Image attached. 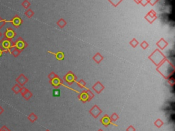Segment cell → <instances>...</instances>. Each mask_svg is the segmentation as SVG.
<instances>
[{"label":"cell","instance_id":"obj_8","mask_svg":"<svg viewBox=\"0 0 175 131\" xmlns=\"http://www.w3.org/2000/svg\"><path fill=\"white\" fill-rule=\"evenodd\" d=\"M9 53H10V54H12L14 57H17V56L20 54L21 51L19 50H18L16 48H15V47L13 46V47L10 48V50H9Z\"/></svg>","mask_w":175,"mask_h":131},{"label":"cell","instance_id":"obj_4","mask_svg":"<svg viewBox=\"0 0 175 131\" xmlns=\"http://www.w3.org/2000/svg\"><path fill=\"white\" fill-rule=\"evenodd\" d=\"M8 22L11 23L15 28H17L22 24V23H23V20H22L18 15H15V16H14L12 19L10 20V21H8Z\"/></svg>","mask_w":175,"mask_h":131},{"label":"cell","instance_id":"obj_21","mask_svg":"<svg viewBox=\"0 0 175 131\" xmlns=\"http://www.w3.org/2000/svg\"><path fill=\"white\" fill-rule=\"evenodd\" d=\"M3 53H4V51H2V50L0 49V57L2 56V55L3 54Z\"/></svg>","mask_w":175,"mask_h":131},{"label":"cell","instance_id":"obj_19","mask_svg":"<svg viewBox=\"0 0 175 131\" xmlns=\"http://www.w3.org/2000/svg\"><path fill=\"white\" fill-rule=\"evenodd\" d=\"M127 131H135V129L134 128V127H133V126H130L129 127L127 128Z\"/></svg>","mask_w":175,"mask_h":131},{"label":"cell","instance_id":"obj_3","mask_svg":"<svg viewBox=\"0 0 175 131\" xmlns=\"http://www.w3.org/2000/svg\"><path fill=\"white\" fill-rule=\"evenodd\" d=\"M4 37L10 40V41H12V40L16 36V33L12 28H7L6 31L4 32Z\"/></svg>","mask_w":175,"mask_h":131},{"label":"cell","instance_id":"obj_20","mask_svg":"<svg viewBox=\"0 0 175 131\" xmlns=\"http://www.w3.org/2000/svg\"><path fill=\"white\" fill-rule=\"evenodd\" d=\"M4 109L2 107V106H0V115H2V113H4Z\"/></svg>","mask_w":175,"mask_h":131},{"label":"cell","instance_id":"obj_22","mask_svg":"<svg viewBox=\"0 0 175 131\" xmlns=\"http://www.w3.org/2000/svg\"><path fill=\"white\" fill-rule=\"evenodd\" d=\"M2 35H3V34H2V32H0V38H2Z\"/></svg>","mask_w":175,"mask_h":131},{"label":"cell","instance_id":"obj_2","mask_svg":"<svg viewBox=\"0 0 175 131\" xmlns=\"http://www.w3.org/2000/svg\"><path fill=\"white\" fill-rule=\"evenodd\" d=\"M27 45H28L25 42V41L21 37L19 38L18 39L16 40V41L14 43V44H13V46L17 48L18 50H20L21 52L22 50H23L27 47Z\"/></svg>","mask_w":175,"mask_h":131},{"label":"cell","instance_id":"obj_1","mask_svg":"<svg viewBox=\"0 0 175 131\" xmlns=\"http://www.w3.org/2000/svg\"><path fill=\"white\" fill-rule=\"evenodd\" d=\"M13 44L14 42L4 37L0 41V49L4 51V53H8L9 52L10 48L13 47Z\"/></svg>","mask_w":175,"mask_h":131},{"label":"cell","instance_id":"obj_15","mask_svg":"<svg viewBox=\"0 0 175 131\" xmlns=\"http://www.w3.org/2000/svg\"><path fill=\"white\" fill-rule=\"evenodd\" d=\"M25 14L26 16H28V17H32V15L34 14V12H32L31 10H27V11H26Z\"/></svg>","mask_w":175,"mask_h":131},{"label":"cell","instance_id":"obj_23","mask_svg":"<svg viewBox=\"0 0 175 131\" xmlns=\"http://www.w3.org/2000/svg\"><path fill=\"white\" fill-rule=\"evenodd\" d=\"M98 131H103V130H101V129H100V130H99Z\"/></svg>","mask_w":175,"mask_h":131},{"label":"cell","instance_id":"obj_6","mask_svg":"<svg viewBox=\"0 0 175 131\" xmlns=\"http://www.w3.org/2000/svg\"><path fill=\"white\" fill-rule=\"evenodd\" d=\"M90 114H91L94 117L97 118V117L102 113V111L97 106H94L90 111Z\"/></svg>","mask_w":175,"mask_h":131},{"label":"cell","instance_id":"obj_5","mask_svg":"<svg viewBox=\"0 0 175 131\" xmlns=\"http://www.w3.org/2000/svg\"><path fill=\"white\" fill-rule=\"evenodd\" d=\"M16 81L17 82V84H19L20 86H23L28 82V79L23 74H21V75H19L18 77L16 78Z\"/></svg>","mask_w":175,"mask_h":131},{"label":"cell","instance_id":"obj_16","mask_svg":"<svg viewBox=\"0 0 175 131\" xmlns=\"http://www.w3.org/2000/svg\"><path fill=\"white\" fill-rule=\"evenodd\" d=\"M22 6H23L24 8H27L30 6V3H29L27 0H25V1H24V2L22 3Z\"/></svg>","mask_w":175,"mask_h":131},{"label":"cell","instance_id":"obj_14","mask_svg":"<svg viewBox=\"0 0 175 131\" xmlns=\"http://www.w3.org/2000/svg\"><path fill=\"white\" fill-rule=\"evenodd\" d=\"M110 119H111V121H116L118 119V115L116 113H113V115H111V117H110Z\"/></svg>","mask_w":175,"mask_h":131},{"label":"cell","instance_id":"obj_24","mask_svg":"<svg viewBox=\"0 0 175 131\" xmlns=\"http://www.w3.org/2000/svg\"><path fill=\"white\" fill-rule=\"evenodd\" d=\"M46 131H49V130H46Z\"/></svg>","mask_w":175,"mask_h":131},{"label":"cell","instance_id":"obj_7","mask_svg":"<svg viewBox=\"0 0 175 131\" xmlns=\"http://www.w3.org/2000/svg\"><path fill=\"white\" fill-rule=\"evenodd\" d=\"M111 119H110V117L108 116V115H106L105 116H104L103 118H102L101 119V122L105 126H108L111 123Z\"/></svg>","mask_w":175,"mask_h":131},{"label":"cell","instance_id":"obj_9","mask_svg":"<svg viewBox=\"0 0 175 131\" xmlns=\"http://www.w3.org/2000/svg\"><path fill=\"white\" fill-rule=\"evenodd\" d=\"M21 89V87H20V85L18 84H14V85L12 87V91L14 92L15 94H17L20 92Z\"/></svg>","mask_w":175,"mask_h":131},{"label":"cell","instance_id":"obj_13","mask_svg":"<svg viewBox=\"0 0 175 131\" xmlns=\"http://www.w3.org/2000/svg\"><path fill=\"white\" fill-rule=\"evenodd\" d=\"M7 22H8V21H7V20L6 19H3L0 17V29H1V28L6 24V23H7Z\"/></svg>","mask_w":175,"mask_h":131},{"label":"cell","instance_id":"obj_10","mask_svg":"<svg viewBox=\"0 0 175 131\" xmlns=\"http://www.w3.org/2000/svg\"><path fill=\"white\" fill-rule=\"evenodd\" d=\"M37 118H38L37 116H36V115H35L34 113H32L30 115H28V119H29V120H30L32 123H34V121H36Z\"/></svg>","mask_w":175,"mask_h":131},{"label":"cell","instance_id":"obj_11","mask_svg":"<svg viewBox=\"0 0 175 131\" xmlns=\"http://www.w3.org/2000/svg\"><path fill=\"white\" fill-rule=\"evenodd\" d=\"M22 96H23L26 100H28V99H30V97L32 96V94L28 89L23 94H22Z\"/></svg>","mask_w":175,"mask_h":131},{"label":"cell","instance_id":"obj_17","mask_svg":"<svg viewBox=\"0 0 175 131\" xmlns=\"http://www.w3.org/2000/svg\"><path fill=\"white\" fill-rule=\"evenodd\" d=\"M60 92L59 90H54V96H60Z\"/></svg>","mask_w":175,"mask_h":131},{"label":"cell","instance_id":"obj_12","mask_svg":"<svg viewBox=\"0 0 175 131\" xmlns=\"http://www.w3.org/2000/svg\"><path fill=\"white\" fill-rule=\"evenodd\" d=\"M155 126H157V127L160 128L161 126H162L163 124V122L162 121H161V120L160 119H157V121H156L155 122Z\"/></svg>","mask_w":175,"mask_h":131},{"label":"cell","instance_id":"obj_18","mask_svg":"<svg viewBox=\"0 0 175 131\" xmlns=\"http://www.w3.org/2000/svg\"><path fill=\"white\" fill-rule=\"evenodd\" d=\"M0 131H11V130L8 129L6 126H3L0 128Z\"/></svg>","mask_w":175,"mask_h":131}]
</instances>
